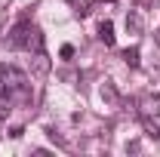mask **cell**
Returning <instances> with one entry per match:
<instances>
[{
    "label": "cell",
    "mask_w": 160,
    "mask_h": 157,
    "mask_svg": "<svg viewBox=\"0 0 160 157\" xmlns=\"http://www.w3.org/2000/svg\"><path fill=\"white\" fill-rule=\"evenodd\" d=\"M0 89H3V96L6 102L12 105V102H28V77L22 74L19 68H12V65H0Z\"/></svg>",
    "instance_id": "obj_1"
},
{
    "label": "cell",
    "mask_w": 160,
    "mask_h": 157,
    "mask_svg": "<svg viewBox=\"0 0 160 157\" xmlns=\"http://www.w3.org/2000/svg\"><path fill=\"white\" fill-rule=\"evenodd\" d=\"M9 43H12L16 49L40 53V49H43V34H40L37 25H31V22H19V25L12 28V34H9Z\"/></svg>",
    "instance_id": "obj_2"
},
{
    "label": "cell",
    "mask_w": 160,
    "mask_h": 157,
    "mask_svg": "<svg viewBox=\"0 0 160 157\" xmlns=\"http://www.w3.org/2000/svg\"><path fill=\"white\" fill-rule=\"evenodd\" d=\"M139 114H142V120L160 117V93H142L139 96Z\"/></svg>",
    "instance_id": "obj_3"
},
{
    "label": "cell",
    "mask_w": 160,
    "mask_h": 157,
    "mask_svg": "<svg viewBox=\"0 0 160 157\" xmlns=\"http://www.w3.org/2000/svg\"><path fill=\"white\" fill-rule=\"evenodd\" d=\"M31 65H34V71H37V74H49V56H46L43 49L34 53V62H31Z\"/></svg>",
    "instance_id": "obj_4"
},
{
    "label": "cell",
    "mask_w": 160,
    "mask_h": 157,
    "mask_svg": "<svg viewBox=\"0 0 160 157\" xmlns=\"http://www.w3.org/2000/svg\"><path fill=\"white\" fill-rule=\"evenodd\" d=\"M99 40L105 43V46H114V25H111V22H102V28H99Z\"/></svg>",
    "instance_id": "obj_5"
},
{
    "label": "cell",
    "mask_w": 160,
    "mask_h": 157,
    "mask_svg": "<svg viewBox=\"0 0 160 157\" xmlns=\"http://www.w3.org/2000/svg\"><path fill=\"white\" fill-rule=\"evenodd\" d=\"M102 99H105L108 105H117V89H114L111 80H105V86H102Z\"/></svg>",
    "instance_id": "obj_6"
},
{
    "label": "cell",
    "mask_w": 160,
    "mask_h": 157,
    "mask_svg": "<svg viewBox=\"0 0 160 157\" xmlns=\"http://www.w3.org/2000/svg\"><path fill=\"white\" fill-rule=\"evenodd\" d=\"M126 31H129V34H142V19L136 16V13L126 16Z\"/></svg>",
    "instance_id": "obj_7"
},
{
    "label": "cell",
    "mask_w": 160,
    "mask_h": 157,
    "mask_svg": "<svg viewBox=\"0 0 160 157\" xmlns=\"http://www.w3.org/2000/svg\"><path fill=\"white\" fill-rule=\"evenodd\" d=\"M123 62H126L129 68H136V65H139V46H129V49H123Z\"/></svg>",
    "instance_id": "obj_8"
},
{
    "label": "cell",
    "mask_w": 160,
    "mask_h": 157,
    "mask_svg": "<svg viewBox=\"0 0 160 157\" xmlns=\"http://www.w3.org/2000/svg\"><path fill=\"white\" fill-rule=\"evenodd\" d=\"M59 56H62V59H74V46H71V43H65V46L59 49Z\"/></svg>",
    "instance_id": "obj_9"
},
{
    "label": "cell",
    "mask_w": 160,
    "mask_h": 157,
    "mask_svg": "<svg viewBox=\"0 0 160 157\" xmlns=\"http://www.w3.org/2000/svg\"><path fill=\"white\" fill-rule=\"evenodd\" d=\"M157 0H139V9H145V6H154Z\"/></svg>",
    "instance_id": "obj_10"
},
{
    "label": "cell",
    "mask_w": 160,
    "mask_h": 157,
    "mask_svg": "<svg viewBox=\"0 0 160 157\" xmlns=\"http://www.w3.org/2000/svg\"><path fill=\"white\" fill-rule=\"evenodd\" d=\"M154 40H157V46H160V28H157V34H154Z\"/></svg>",
    "instance_id": "obj_11"
},
{
    "label": "cell",
    "mask_w": 160,
    "mask_h": 157,
    "mask_svg": "<svg viewBox=\"0 0 160 157\" xmlns=\"http://www.w3.org/2000/svg\"><path fill=\"white\" fill-rule=\"evenodd\" d=\"M102 3H105V0H102ZM108 3H114V0H108Z\"/></svg>",
    "instance_id": "obj_12"
}]
</instances>
